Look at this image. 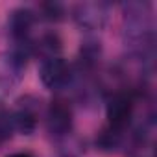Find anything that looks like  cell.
<instances>
[{"mask_svg":"<svg viewBox=\"0 0 157 157\" xmlns=\"http://www.w3.org/2000/svg\"><path fill=\"white\" fill-rule=\"evenodd\" d=\"M35 22V13L28 8H19L15 11H11L10 17V32L13 35V39L17 41V44H28V37L30 32L33 28Z\"/></svg>","mask_w":157,"mask_h":157,"instance_id":"5","label":"cell"},{"mask_svg":"<svg viewBox=\"0 0 157 157\" xmlns=\"http://www.w3.org/2000/svg\"><path fill=\"white\" fill-rule=\"evenodd\" d=\"M70 76H72L70 65L63 57L57 56V57L43 59L41 68H39V78H41V83L46 89H50V91L63 89L70 82Z\"/></svg>","mask_w":157,"mask_h":157,"instance_id":"3","label":"cell"},{"mask_svg":"<svg viewBox=\"0 0 157 157\" xmlns=\"http://www.w3.org/2000/svg\"><path fill=\"white\" fill-rule=\"evenodd\" d=\"M11 131H15L11 113H0V144L11 135Z\"/></svg>","mask_w":157,"mask_h":157,"instance_id":"8","label":"cell"},{"mask_svg":"<svg viewBox=\"0 0 157 157\" xmlns=\"http://www.w3.org/2000/svg\"><path fill=\"white\" fill-rule=\"evenodd\" d=\"M72 17L82 30L96 32L105 26L109 19V6L105 2H83L74 8Z\"/></svg>","mask_w":157,"mask_h":157,"instance_id":"2","label":"cell"},{"mask_svg":"<svg viewBox=\"0 0 157 157\" xmlns=\"http://www.w3.org/2000/svg\"><path fill=\"white\" fill-rule=\"evenodd\" d=\"M37 52L44 56V59L48 57H57L59 56V50H61V41L56 33H46L39 39V43L35 44Z\"/></svg>","mask_w":157,"mask_h":157,"instance_id":"7","label":"cell"},{"mask_svg":"<svg viewBox=\"0 0 157 157\" xmlns=\"http://www.w3.org/2000/svg\"><path fill=\"white\" fill-rule=\"evenodd\" d=\"M8 157H33V155L28 151H15V153H10Z\"/></svg>","mask_w":157,"mask_h":157,"instance_id":"10","label":"cell"},{"mask_svg":"<svg viewBox=\"0 0 157 157\" xmlns=\"http://www.w3.org/2000/svg\"><path fill=\"white\" fill-rule=\"evenodd\" d=\"M105 117H107V129L124 133L126 128L129 126L133 118V100L126 93H118L111 96L105 107Z\"/></svg>","mask_w":157,"mask_h":157,"instance_id":"1","label":"cell"},{"mask_svg":"<svg viewBox=\"0 0 157 157\" xmlns=\"http://www.w3.org/2000/svg\"><path fill=\"white\" fill-rule=\"evenodd\" d=\"M46 128L54 137H63L72 129V109L67 102L56 100L46 111Z\"/></svg>","mask_w":157,"mask_h":157,"instance_id":"4","label":"cell"},{"mask_svg":"<svg viewBox=\"0 0 157 157\" xmlns=\"http://www.w3.org/2000/svg\"><path fill=\"white\" fill-rule=\"evenodd\" d=\"M11 117H13L15 129L24 133V135L33 133V129L37 128V111L30 104H22L15 113H11Z\"/></svg>","mask_w":157,"mask_h":157,"instance_id":"6","label":"cell"},{"mask_svg":"<svg viewBox=\"0 0 157 157\" xmlns=\"http://www.w3.org/2000/svg\"><path fill=\"white\" fill-rule=\"evenodd\" d=\"M43 13H44V17L46 19H50V21H59L61 17H63V13H65V10H63V6L61 4H43Z\"/></svg>","mask_w":157,"mask_h":157,"instance_id":"9","label":"cell"}]
</instances>
